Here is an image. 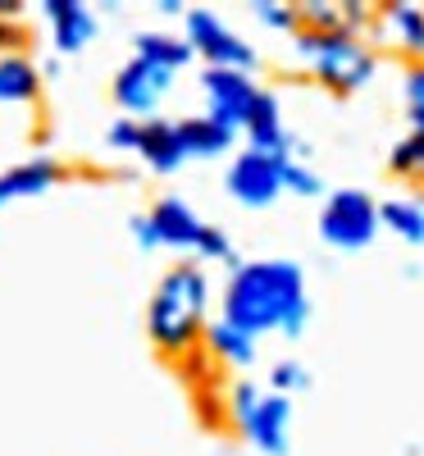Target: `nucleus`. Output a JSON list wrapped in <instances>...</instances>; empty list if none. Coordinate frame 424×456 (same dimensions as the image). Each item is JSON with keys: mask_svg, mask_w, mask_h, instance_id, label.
<instances>
[{"mask_svg": "<svg viewBox=\"0 0 424 456\" xmlns=\"http://www.w3.org/2000/svg\"><path fill=\"white\" fill-rule=\"evenodd\" d=\"M174 365H178V370H187L192 384H206V379H210V365H215V356H210L206 347H197L192 356H183V361H174Z\"/></svg>", "mask_w": 424, "mask_h": 456, "instance_id": "obj_31", "label": "nucleus"}, {"mask_svg": "<svg viewBox=\"0 0 424 456\" xmlns=\"http://www.w3.org/2000/svg\"><path fill=\"white\" fill-rule=\"evenodd\" d=\"M383 228V215L374 206L370 192H356V187H342L333 192L320 210V238L338 251H361L374 242V233Z\"/></svg>", "mask_w": 424, "mask_h": 456, "instance_id": "obj_4", "label": "nucleus"}, {"mask_svg": "<svg viewBox=\"0 0 424 456\" xmlns=\"http://www.w3.org/2000/svg\"><path fill=\"white\" fill-rule=\"evenodd\" d=\"M169 83H174L169 69L133 55L119 73H114V101H119L128 114H146V119H151V114H156V105H160V96L169 92Z\"/></svg>", "mask_w": 424, "mask_h": 456, "instance_id": "obj_8", "label": "nucleus"}, {"mask_svg": "<svg viewBox=\"0 0 424 456\" xmlns=\"http://www.w3.org/2000/svg\"><path fill=\"white\" fill-rule=\"evenodd\" d=\"M288 425H292V402H288L283 393H265L260 406H256V415H251V425H247L242 434H247L260 452L283 456V452H288Z\"/></svg>", "mask_w": 424, "mask_h": 456, "instance_id": "obj_11", "label": "nucleus"}, {"mask_svg": "<svg viewBox=\"0 0 424 456\" xmlns=\"http://www.w3.org/2000/svg\"><path fill=\"white\" fill-rule=\"evenodd\" d=\"M187 42L197 55H206V69H242L251 73L256 64V51L242 42L233 28H224L210 10H187Z\"/></svg>", "mask_w": 424, "mask_h": 456, "instance_id": "obj_5", "label": "nucleus"}, {"mask_svg": "<svg viewBox=\"0 0 424 456\" xmlns=\"http://www.w3.org/2000/svg\"><path fill=\"white\" fill-rule=\"evenodd\" d=\"M133 238H137V247H160V242H156V228H151V219H146V215H137V219H133Z\"/></svg>", "mask_w": 424, "mask_h": 456, "instance_id": "obj_33", "label": "nucleus"}, {"mask_svg": "<svg viewBox=\"0 0 424 456\" xmlns=\"http://www.w3.org/2000/svg\"><path fill=\"white\" fill-rule=\"evenodd\" d=\"M178 133H183L187 156H224L233 146V128L215 124L210 114H201V119H178Z\"/></svg>", "mask_w": 424, "mask_h": 456, "instance_id": "obj_18", "label": "nucleus"}, {"mask_svg": "<svg viewBox=\"0 0 424 456\" xmlns=\"http://www.w3.org/2000/svg\"><path fill=\"white\" fill-rule=\"evenodd\" d=\"M379 215L402 242H424V197H393L379 206Z\"/></svg>", "mask_w": 424, "mask_h": 456, "instance_id": "obj_19", "label": "nucleus"}, {"mask_svg": "<svg viewBox=\"0 0 424 456\" xmlns=\"http://www.w3.org/2000/svg\"><path fill=\"white\" fill-rule=\"evenodd\" d=\"M206 311H210V279L201 265H174L160 279L156 297L146 301V338L165 361H183L206 347Z\"/></svg>", "mask_w": 424, "mask_h": 456, "instance_id": "obj_2", "label": "nucleus"}, {"mask_svg": "<svg viewBox=\"0 0 424 456\" xmlns=\"http://www.w3.org/2000/svg\"><path fill=\"white\" fill-rule=\"evenodd\" d=\"M297 55L315 73V83H324L338 96L361 92L379 69L374 46L356 32H297Z\"/></svg>", "mask_w": 424, "mask_h": 456, "instance_id": "obj_3", "label": "nucleus"}, {"mask_svg": "<svg viewBox=\"0 0 424 456\" xmlns=\"http://www.w3.org/2000/svg\"><path fill=\"white\" fill-rule=\"evenodd\" d=\"M256 19L265 23V28H279V32H301V14H297V5H283V0H256Z\"/></svg>", "mask_w": 424, "mask_h": 456, "instance_id": "obj_24", "label": "nucleus"}, {"mask_svg": "<svg viewBox=\"0 0 424 456\" xmlns=\"http://www.w3.org/2000/svg\"><path fill=\"white\" fill-rule=\"evenodd\" d=\"M260 388L256 384H247V379H242V384H233V393H228V420H233L238 429H247L251 425V415H256V406H260Z\"/></svg>", "mask_w": 424, "mask_h": 456, "instance_id": "obj_25", "label": "nucleus"}, {"mask_svg": "<svg viewBox=\"0 0 424 456\" xmlns=\"http://www.w3.org/2000/svg\"><path fill=\"white\" fill-rule=\"evenodd\" d=\"M156 10H160V14H183L187 5H178V0H160V5H156ZM183 19H187V14H183Z\"/></svg>", "mask_w": 424, "mask_h": 456, "instance_id": "obj_34", "label": "nucleus"}, {"mask_svg": "<svg viewBox=\"0 0 424 456\" xmlns=\"http://www.w3.org/2000/svg\"><path fill=\"white\" fill-rule=\"evenodd\" d=\"M201 92H206V114L215 124H224V128H247V119H251V105H256V96H260V87L251 83V73H242V69H206L201 73Z\"/></svg>", "mask_w": 424, "mask_h": 456, "instance_id": "obj_6", "label": "nucleus"}, {"mask_svg": "<svg viewBox=\"0 0 424 456\" xmlns=\"http://www.w3.org/2000/svg\"><path fill=\"white\" fill-rule=\"evenodd\" d=\"M197 256H206V260H228V265H233V242H228V233H224V228H210V224H206V233H201V247H197Z\"/></svg>", "mask_w": 424, "mask_h": 456, "instance_id": "obj_27", "label": "nucleus"}, {"mask_svg": "<svg viewBox=\"0 0 424 456\" xmlns=\"http://www.w3.org/2000/svg\"><path fill=\"white\" fill-rule=\"evenodd\" d=\"M242 133H247L251 151H260V156H279V160H288L292 142H288V133H283V114H279L274 92H260V96H256L251 119H247V128H242Z\"/></svg>", "mask_w": 424, "mask_h": 456, "instance_id": "obj_15", "label": "nucleus"}, {"mask_svg": "<svg viewBox=\"0 0 424 456\" xmlns=\"http://www.w3.org/2000/svg\"><path fill=\"white\" fill-rule=\"evenodd\" d=\"M306 279L301 265L292 260H256V265H233V279L224 288V320L247 329L251 338L283 329L297 338L306 329Z\"/></svg>", "mask_w": 424, "mask_h": 456, "instance_id": "obj_1", "label": "nucleus"}, {"mask_svg": "<svg viewBox=\"0 0 424 456\" xmlns=\"http://www.w3.org/2000/svg\"><path fill=\"white\" fill-rule=\"evenodd\" d=\"M137 156L156 169V174H174L187 160V146L178 133V119H142V142H137Z\"/></svg>", "mask_w": 424, "mask_h": 456, "instance_id": "obj_14", "label": "nucleus"}, {"mask_svg": "<svg viewBox=\"0 0 424 456\" xmlns=\"http://www.w3.org/2000/svg\"><path fill=\"white\" fill-rule=\"evenodd\" d=\"M23 46V28L19 23H5V19H0V55H14Z\"/></svg>", "mask_w": 424, "mask_h": 456, "instance_id": "obj_32", "label": "nucleus"}, {"mask_svg": "<svg viewBox=\"0 0 424 456\" xmlns=\"http://www.w3.org/2000/svg\"><path fill=\"white\" fill-rule=\"evenodd\" d=\"M283 192H297V197H315L320 192V178L306 169V165H297V160H288V169H283Z\"/></svg>", "mask_w": 424, "mask_h": 456, "instance_id": "obj_26", "label": "nucleus"}, {"mask_svg": "<svg viewBox=\"0 0 424 456\" xmlns=\"http://www.w3.org/2000/svg\"><path fill=\"white\" fill-rule=\"evenodd\" d=\"M269 384H274V393H292V388H306V370L297 365V361H279L274 365V374H269Z\"/></svg>", "mask_w": 424, "mask_h": 456, "instance_id": "obj_28", "label": "nucleus"}, {"mask_svg": "<svg viewBox=\"0 0 424 456\" xmlns=\"http://www.w3.org/2000/svg\"><path fill=\"white\" fill-rule=\"evenodd\" d=\"M206 352L215 356V365H251L256 361V338L228 320H215L206 329Z\"/></svg>", "mask_w": 424, "mask_h": 456, "instance_id": "obj_17", "label": "nucleus"}, {"mask_svg": "<svg viewBox=\"0 0 424 456\" xmlns=\"http://www.w3.org/2000/svg\"><path fill=\"white\" fill-rule=\"evenodd\" d=\"M402 105H406L411 133H424V60L406 64L402 73Z\"/></svg>", "mask_w": 424, "mask_h": 456, "instance_id": "obj_22", "label": "nucleus"}, {"mask_svg": "<svg viewBox=\"0 0 424 456\" xmlns=\"http://www.w3.org/2000/svg\"><path fill=\"white\" fill-rule=\"evenodd\" d=\"M297 14H301V32H347L342 5H333V0H301Z\"/></svg>", "mask_w": 424, "mask_h": 456, "instance_id": "obj_23", "label": "nucleus"}, {"mask_svg": "<svg viewBox=\"0 0 424 456\" xmlns=\"http://www.w3.org/2000/svg\"><path fill=\"white\" fill-rule=\"evenodd\" d=\"M105 137H110L114 151H137V142H142V119H119Z\"/></svg>", "mask_w": 424, "mask_h": 456, "instance_id": "obj_30", "label": "nucleus"}, {"mask_svg": "<svg viewBox=\"0 0 424 456\" xmlns=\"http://www.w3.org/2000/svg\"><path fill=\"white\" fill-rule=\"evenodd\" d=\"M374 19H379L374 5H361V0H342V28H347V32L361 37V28H370Z\"/></svg>", "mask_w": 424, "mask_h": 456, "instance_id": "obj_29", "label": "nucleus"}, {"mask_svg": "<svg viewBox=\"0 0 424 456\" xmlns=\"http://www.w3.org/2000/svg\"><path fill=\"white\" fill-rule=\"evenodd\" d=\"M283 169H288V160L260 156V151L247 146L242 156L228 165V192H233V201L260 210V206H269V201L283 192Z\"/></svg>", "mask_w": 424, "mask_h": 456, "instance_id": "obj_7", "label": "nucleus"}, {"mask_svg": "<svg viewBox=\"0 0 424 456\" xmlns=\"http://www.w3.org/2000/svg\"><path fill=\"white\" fill-rule=\"evenodd\" d=\"M42 14L51 19L55 46L64 55H78L96 32V19H92V10L83 5V0H42Z\"/></svg>", "mask_w": 424, "mask_h": 456, "instance_id": "obj_12", "label": "nucleus"}, {"mask_svg": "<svg viewBox=\"0 0 424 456\" xmlns=\"http://www.w3.org/2000/svg\"><path fill=\"white\" fill-rule=\"evenodd\" d=\"M42 101V69L28 55H0V105H32Z\"/></svg>", "mask_w": 424, "mask_h": 456, "instance_id": "obj_16", "label": "nucleus"}, {"mask_svg": "<svg viewBox=\"0 0 424 456\" xmlns=\"http://www.w3.org/2000/svg\"><path fill=\"white\" fill-rule=\"evenodd\" d=\"M151 228H156V242L160 247H183V251H197L201 247V233L206 224L197 219V210H192L183 197H160L156 206L146 210Z\"/></svg>", "mask_w": 424, "mask_h": 456, "instance_id": "obj_10", "label": "nucleus"}, {"mask_svg": "<svg viewBox=\"0 0 424 456\" xmlns=\"http://www.w3.org/2000/svg\"><path fill=\"white\" fill-rule=\"evenodd\" d=\"M60 178H64V169H60V160H51V156L23 160V165H14V169L0 174V206L28 201V197H42V192H51Z\"/></svg>", "mask_w": 424, "mask_h": 456, "instance_id": "obj_13", "label": "nucleus"}, {"mask_svg": "<svg viewBox=\"0 0 424 456\" xmlns=\"http://www.w3.org/2000/svg\"><path fill=\"white\" fill-rule=\"evenodd\" d=\"M137 55L174 73V69H183L197 51H192V42H183V37H169V32H142V37H137Z\"/></svg>", "mask_w": 424, "mask_h": 456, "instance_id": "obj_20", "label": "nucleus"}, {"mask_svg": "<svg viewBox=\"0 0 424 456\" xmlns=\"http://www.w3.org/2000/svg\"><path fill=\"white\" fill-rule=\"evenodd\" d=\"M374 23L383 32V42L406 55V64L424 60V5H415V0H388V5H379Z\"/></svg>", "mask_w": 424, "mask_h": 456, "instance_id": "obj_9", "label": "nucleus"}, {"mask_svg": "<svg viewBox=\"0 0 424 456\" xmlns=\"http://www.w3.org/2000/svg\"><path fill=\"white\" fill-rule=\"evenodd\" d=\"M388 169L406 183H424V133H406L397 146H393V156H388Z\"/></svg>", "mask_w": 424, "mask_h": 456, "instance_id": "obj_21", "label": "nucleus"}]
</instances>
